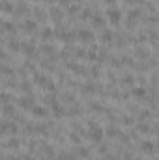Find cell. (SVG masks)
<instances>
[{
  "label": "cell",
  "mask_w": 159,
  "mask_h": 160,
  "mask_svg": "<svg viewBox=\"0 0 159 160\" xmlns=\"http://www.w3.org/2000/svg\"><path fill=\"white\" fill-rule=\"evenodd\" d=\"M140 15H142V13H140V9H139V8H137V9H129V11H127V22L137 24V21L140 19Z\"/></svg>",
  "instance_id": "cell-28"
},
{
  "label": "cell",
  "mask_w": 159,
  "mask_h": 160,
  "mask_svg": "<svg viewBox=\"0 0 159 160\" xmlns=\"http://www.w3.org/2000/svg\"><path fill=\"white\" fill-rule=\"evenodd\" d=\"M52 38H54V30H52V28L47 26V28H41L40 30V41L41 43H49Z\"/></svg>",
  "instance_id": "cell-25"
},
{
  "label": "cell",
  "mask_w": 159,
  "mask_h": 160,
  "mask_svg": "<svg viewBox=\"0 0 159 160\" xmlns=\"http://www.w3.org/2000/svg\"><path fill=\"white\" fill-rule=\"evenodd\" d=\"M30 11H32V8H30L26 2H19V4H17V8H15L13 17H23V19H26V17L30 15Z\"/></svg>",
  "instance_id": "cell-13"
},
{
  "label": "cell",
  "mask_w": 159,
  "mask_h": 160,
  "mask_svg": "<svg viewBox=\"0 0 159 160\" xmlns=\"http://www.w3.org/2000/svg\"><path fill=\"white\" fill-rule=\"evenodd\" d=\"M47 4H51V6H58V0H45Z\"/></svg>",
  "instance_id": "cell-43"
},
{
  "label": "cell",
  "mask_w": 159,
  "mask_h": 160,
  "mask_svg": "<svg viewBox=\"0 0 159 160\" xmlns=\"http://www.w3.org/2000/svg\"><path fill=\"white\" fill-rule=\"evenodd\" d=\"M15 104H17V108H19V110H23V112H30L38 102H36V99H34V95H32V93H23V95H19V97H17Z\"/></svg>",
  "instance_id": "cell-1"
},
{
  "label": "cell",
  "mask_w": 159,
  "mask_h": 160,
  "mask_svg": "<svg viewBox=\"0 0 159 160\" xmlns=\"http://www.w3.org/2000/svg\"><path fill=\"white\" fill-rule=\"evenodd\" d=\"M135 82H137V78H135V75H131V73H127V75L122 77V86H129V88H133Z\"/></svg>",
  "instance_id": "cell-34"
},
{
  "label": "cell",
  "mask_w": 159,
  "mask_h": 160,
  "mask_svg": "<svg viewBox=\"0 0 159 160\" xmlns=\"http://www.w3.org/2000/svg\"><path fill=\"white\" fill-rule=\"evenodd\" d=\"M21 52L25 54V58L34 60V58H36V54H38V45H36L34 41H30V39L21 41Z\"/></svg>",
  "instance_id": "cell-4"
},
{
  "label": "cell",
  "mask_w": 159,
  "mask_h": 160,
  "mask_svg": "<svg viewBox=\"0 0 159 160\" xmlns=\"http://www.w3.org/2000/svg\"><path fill=\"white\" fill-rule=\"evenodd\" d=\"M120 134H122V130H120V127L116 125V123H111V125L105 128V136L111 138V140H118Z\"/></svg>",
  "instance_id": "cell-18"
},
{
  "label": "cell",
  "mask_w": 159,
  "mask_h": 160,
  "mask_svg": "<svg viewBox=\"0 0 159 160\" xmlns=\"http://www.w3.org/2000/svg\"><path fill=\"white\" fill-rule=\"evenodd\" d=\"M86 136L90 138V142L92 143H103V140H105V128L99 125V127H96V128H90L88 132H86Z\"/></svg>",
  "instance_id": "cell-5"
},
{
  "label": "cell",
  "mask_w": 159,
  "mask_h": 160,
  "mask_svg": "<svg viewBox=\"0 0 159 160\" xmlns=\"http://www.w3.org/2000/svg\"><path fill=\"white\" fill-rule=\"evenodd\" d=\"M32 82H34V86H38V88H41V89H45V88L52 82V78H51L47 73H40V71H36V73L32 75Z\"/></svg>",
  "instance_id": "cell-8"
},
{
  "label": "cell",
  "mask_w": 159,
  "mask_h": 160,
  "mask_svg": "<svg viewBox=\"0 0 159 160\" xmlns=\"http://www.w3.org/2000/svg\"><path fill=\"white\" fill-rule=\"evenodd\" d=\"M62 102H68V104H73V102H77V101H75V95H73V91H66V93L62 95Z\"/></svg>",
  "instance_id": "cell-35"
},
{
  "label": "cell",
  "mask_w": 159,
  "mask_h": 160,
  "mask_svg": "<svg viewBox=\"0 0 159 160\" xmlns=\"http://www.w3.org/2000/svg\"><path fill=\"white\" fill-rule=\"evenodd\" d=\"M137 132L139 134H150L152 132V125L148 121H139L137 123Z\"/></svg>",
  "instance_id": "cell-29"
},
{
  "label": "cell",
  "mask_w": 159,
  "mask_h": 160,
  "mask_svg": "<svg viewBox=\"0 0 159 160\" xmlns=\"http://www.w3.org/2000/svg\"><path fill=\"white\" fill-rule=\"evenodd\" d=\"M123 157H122V160H135V157H133V153L131 151H125V153H122Z\"/></svg>",
  "instance_id": "cell-40"
},
{
  "label": "cell",
  "mask_w": 159,
  "mask_h": 160,
  "mask_svg": "<svg viewBox=\"0 0 159 160\" xmlns=\"http://www.w3.org/2000/svg\"><path fill=\"white\" fill-rule=\"evenodd\" d=\"M77 32H79V41L80 43H84V45H92V43L96 41L94 32L88 30V28H80V30H77Z\"/></svg>",
  "instance_id": "cell-12"
},
{
  "label": "cell",
  "mask_w": 159,
  "mask_h": 160,
  "mask_svg": "<svg viewBox=\"0 0 159 160\" xmlns=\"http://www.w3.org/2000/svg\"><path fill=\"white\" fill-rule=\"evenodd\" d=\"M94 15H96V13L90 9V6H84V8L80 9V13H79V19H80V21H88V19L92 21V17H94Z\"/></svg>",
  "instance_id": "cell-32"
},
{
  "label": "cell",
  "mask_w": 159,
  "mask_h": 160,
  "mask_svg": "<svg viewBox=\"0 0 159 160\" xmlns=\"http://www.w3.org/2000/svg\"><path fill=\"white\" fill-rule=\"evenodd\" d=\"M49 17H51V21H54L56 24H60V21H62V17H64V11H62L60 8H56V6H51Z\"/></svg>",
  "instance_id": "cell-23"
},
{
  "label": "cell",
  "mask_w": 159,
  "mask_h": 160,
  "mask_svg": "<svg viewBox=\"0 0 159 160\" xmlns=\"http://www.w3.org/2000/svg\"><path fill=\"white\" fill-rule=\"evenodd\" d=\"M19 28H21L26 36L36 34V32H38V21H36L34 17H32V19H30V17H26V19H23V21H21V26H19Z\"/></svg>",
  "instance_id": "cell-6"
},
{
  "label": "cell",
  "mask_w": 159,
  "mask_h": 160,
  "mask_svg": "<svg viewBox=\"0 0 159 160\" xmlns=\"http://www.w3.org/2000/svg\"><path fill=\"white\" fill-rule=\"evenodd\" d=\"M21 145H23V140H19L17 136H8L2 142V149L4 151H17V149H21Z\"/></svg>",
  "instance_id": "cell-7"
},
{
  "label": "cell",
  "mask_w": 159,
  "mask_h": 160,
  "mask_svg": "<svg viewBox=\"0 0 159 160\" xmlns=\"http://www.w3.org/2000/svg\"><path fill=\"white\" fill-rule=\"evenodd\" d=\"M80 136H82V134H79V132H69V134H68V140H69L71 143L80 145Z\"/></svg>",
  "instance_id": "cell-37"
},
{
  "label": "cell",
  "mask_w": 159,
  "mask_h": 160,
  "mask_svg": "<svg viewBox=\"0 0 159 160\" xmlns=\"http://www.w3.org/2000/svg\"><path fill=\"white\" fill-rule=\"evenodd\" d=\"M105 17H107V21H109L112 26H120V24H122V19H123V13H122L120 8L112 6V8H107Z\"/></svg>",
  "instance_id": "cell-3"
},
{
  "label": "cell",
  "mask_w": 159,
  "mask_h": 160,
  "mask_svg": "<svg viewBox=\"0 0 159 160\" xmlns=\"http://www.w3.org/2000/svg\"><path fill=\"white\" fill-rule=\"evenodd\" d=\"M40 153H41V158H47V160H54L56 157V151H54V147L51 145V143H45V145H41L40 147Z\"/></svg>",
  "instance_id": "cell-17"
},
{
  "label": "cell",
  "mask_w": 159,
  "mask_h": 160,
  "mask_svg": "<svg viewBox=\"0 0 159 160\" xmlns=\"http://www.w3.org/2000/svg\"><path fill=\"white\" fill-rule=\"evenodd\" d=\"M0 134L4 138L8 136H17L19 134V123L13 119H4L2 121V127H0Z\"/></svg>",
  "instance_id": "cell-2"
},
{
  "label": "cell",
  "mask_w": 159,
  "mask_h": 160,
  "mask_svg": "<svg viewBox=\"0 0 159 160\" xmlns=\"http://www.w3.org/2000/svg\"><path fill=\"white\" fill-rule=\"evenodd\" d=\"M80 93H82V95H96V93H97V84L92 78L86 80V82H82V84H80Z\"/></svg>",
  "instance_id": "cell-11"
},
{
  "label": "cell",
  "mask_w": 159,
  "mask_h": 160,
  "mask_svg": "<svg viewBox=\"0 0 159 160\" xmlns=\"http://www.w3.org/2000/svg\"><path fill=\"white\" fill-rule=\"evenodd\" d=\"M15 4L11 2V0H2V4H0V9H2V15L4 17H8V15H13L15 13Z\"/></svg>",
  "instance_id": "cell-21"
},
{
  "label": "cell",
  "mask_w": 159,
  "mask_h": 160,
  "mask_svg": "<svg viewBox=\"0 0 159 160\" xmlns=\"http://www.w3.org/2000/svg\"><path fill=\"white\" fill-rule=\"evenodd\" d=\"M66 69L71 71V73H75V75H79V77H86L88 75V69L82 67L79 62H73V60H68L66 62Z\"/></svg>",
  "instance_id": "cell-10"
},
{
  "label": "cell",
  "mask_w": 159,
  "mask_h": 160,
  "mask_svg": "<svg viewBox=\"0 0 159 160\" xmlns=\"http://www.w3.org/2000/svg\"><path fill=\"white\" fill-rule=\"evenodd\" d=\"M38 50H40L41 54H45V58H49V56H52L56 52V48L51 43H41V45H38Z\"/></svg>",
  "instance_id": "cell-26"
},
{
  "label": "cell",
  "mask_w": 159,
  "mask_h": 160,
  "mask_svg": "<svg viewBox=\"0 0 159 160\" xmlns=\"http://www.w3.org/2000/svg\"><path fill=\"white\" fill-rule=\"evenodd\" d=\"M105 15H101V13H96L94 17H92V26L96 28V30H103L105 28Z\"/></svg>",
  "instance_id": "cell-24"
},
{
  "label": "cell",
  "mask_w": 159,
  "mask_h": 160,
  "mask_svg": "<svg viewBox=\"0 0 159 160\" xmlns=\"http://www.w3.org/2000/svg\"><path fill=\"white\" fill-rule=\"evenodd\" d=\"M49 110H51V116H52L54 119L66 118V106H64V102H56V104H52Z\"/></svg>",
  "instance_id": "cell-14"
},
{
  "label": "cell",
  "mask_w": 159,
  "mask_h": 160,
  "mask_svg": "<svg viewBox=\"0 0 159 160\" xmlns=\"http://www.w3.org/2000/svg\"><path fill=\"white\" fill-rule=\"evenodd\" d=\"M114 36H116V34H114L112 30H109V28L99 30V41H101V43H107V45L112 43V41H114Z\"/></svg>",
  "instance_id": "cell-22"
},
{
  "label": "cell",
  "mask_w": 159,
  "mask_h": 160,
  "mask_svg": "<svg viewBox=\"0 0 159 160\" xmlns=\"http://www.w3.org/2000/svg\"><path fill=\"white\" fill-rule=\"evenodd\" d=\"M32 84H34V82H30L28 78H21L19 80V89H21L23 93H32Z\"/></svg>",
  "instance_id": "cell-31"
},
{
  "label": "cell",
  "mask_w": 159,
  "mask_h": 160,
  "mask_svg": "<svg viewBox=\"0 0 159 160\" xmlns=\"http://www.w3.org/2000/svg\"><path fill=\"white\" fill-rule=\"evenodd\" d=\"M137 118H139V121H150L152 119V112L150 110H140L137 114Z\"/></svg>",
  "instance_id": "cell-36"
},
{
  "label": "cell",
  "mask_w": 159,
  "mask_h": 160,
  "mask_svg": "<svg viewBox=\"0 0 159 160\" xmlns=\"http://www.w3.org/2000/svg\"><path fill=\"white\" fill-rule=\"evenodd\" d=\"M137 56H139L140 60H146V58H148L150 54H148V52H146V50H144L142 47H137Z\"/></svg>",
  "instance_id": "cell-38"
},
{
  "label": "cell",
  "mask_w": 159,
  "mask_h": 160,
  "mask_svg": "<svg viewBox=\"0 0 159 160\" xmlns=\"http://www.w3.org/2000/svg\"><path fill=\"white\" fill-rule=\"evenodd\" d=\"M0 99H2V104H9V102H15L17 99H15V95L9 91V89H2V93H0Z\"/></svg>",
  "instance_id": "cell-27"
},
{
  "label": "cell",
  "mask_w": 159,
  "mask_h": 160,
  "mask_svg": "<svg viewBox=\"0 0 159 160\" xmlns=\"http://www.w3.org/2000/svg\"><path fill=\"white\" fill-rule=\"evenodd\" d=\"M80 114H82V106H80L79 102L68 104V108H66V116L68 118H79Z\"/></svg>",
  "instance_id": "cell-20"
},
{
  "label": "cell",
  "mask_w": 159,
  "mask_h": 160,
  "mask_svg": "<svg viewBox=\"0 0 159 160\" xmlns=\"http://www.w3.org/2000/svg\"><path fill=\"white\" fill-rule=\"evenodd\" d=\"M116 2H118V0H103V4H105L107 8H112V6H116Z\"/></svg>",
  "instance_id": "cell-41"
},
{
  "label": "cell",
  "mask_w": 159,
  "mask_h": 160,
  "mask_svg": "<svg viewBox=\"0 0 159 160\" xmlns=\"http://www.w3.org/2000/svg\"><path fill=\"white\" fill-rule=\"evenodd\" d=\"M17 116V110H15V102H9V104H2V118L4 119H15Z\"/></svg>",
  "instance_id": "cell-15"
},
{
  "label": "cell",
  "mask_w": 159,
  "mask_h": 160,
  "mask_svg": "<svg viewBox=\"0 0 159 160\" xmlns=\"http://www.w3.org/2000/svg\"><path fill=\"white\" fill-rule=\"evenodd\" d=\"M30 114H32L36 119L45 121L49 116H51V110H49V106H45V104H36V106L30 110Z\"/></svg>",
  "instance_id": "cell-9"
},
{
  "label": "cell",
  "mask_w": 159,
  "mask_h": 160,
  "mask_svg": "<svg viewBox=\"0 0 159 160\" xmlns=\"http://www.w3.org/2000/svg\"><path fill=\"white\" fill-rule=\"evenodd\" d=\"M75 151H77V155H79V158H84V160H88L90 157H92V151H90V149H88L86 145H82V143H80V145H77V149H75Z\"/></svg>",
  "instance_id": "cell-30"
},
{
  "label": "cell",
  "mask_w": 159,
  "mask_h": 160,
  "mask_svg": "<svg viewBox=\"0 0 159 160\" xmlns=\"http://www.w3.org/2000/svg\"><path fill=\"white\" fill-rule=\"evenodd\" d=\"M129 95L133 99H137V101H142V99H146V88L144 86H133L131 91H129Z\"/></svg>",
  "instance_id": "cell-19"
},
{
  "label": "cell",
  "mask_w": 159,
  "mask_h": 160,
  "mask_svg": "<svg viewBox=\"0 0 159 160\" xmlns=\"http://www.w3.org/2000/svg\"><path fill=\"white\" fill-rule=\"evenodd\" d=\"M139 149H140L144 155H154V153H156V149H157V145H156L152 140H142V142H140V145H139Z\"/></svg>",
  "instance_id": "cell-16"
},
{
  "label": "cell",
  "mask_w": 159,
  "mask_h": 160,
  "mask_svg": "<svg viewBox=\"0 0 159 160\" xmlns=\"http://www.w3.org/2000/svg\"><path fill=\"white\" fill-rule=\"evenodd\" d=\"M122 123H123L125 127H131V125H135V118H131V116H123V118H122Z\"/></svg>",
  "instance_id": "cell-39"
},
{
  "label": "cell",
  "mask_w": 159,
  "mask_h": 160,
  "mask_svg": "<svg viewBox=\"0 0 159 160\" xmlns=\"http://www.w3.org/2000/svg\"><path fill=\"white\" fill-rule=\"evenodd\" d=\"M96 2H103V0H96Z\"/></svg>",
  "instance_id": "cell-44"
},
{
  "label": "cell",
  "mask_w": 159,
  "mask_h": 160,
  "mask_svg": "<svg viewBox=\"0 0 159 160\" xmlns=\"http://www.w3.org/2000/svg\"><path fill=\"white\" fill-rule=\"evenodd\" d=\"M32 13H34V19H36L38 22H43V21L47 19V13H45L41 8H38V6H36V8H32Z\"/></svg>",
  "instance_id": "cell-33"
},
{
  "label": "cell",
  "mask_w": 159,
  "mask_h": 160,
  "mask_svg": "<svg viewBox=\"0 0 159 160\" xmlns=\"http://www.w3.org/2000/svg\"><path fill=\"white\" fill-rule=\"evenodd\" d=\"M73 2H75V0H58V4H60V6H71Z\"/></svg>",
  "instance_id": "cell-42"
}]
</instances>
